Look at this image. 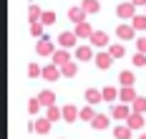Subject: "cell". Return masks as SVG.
Wrapping results in <instances>:
<instances>
[{"label":"cell","mask_w":146,"mask_h":139,"mask_svg":"<svg viewBox=\"0 0 146 139\" xmlns=\"http://www.w3.org/2000/svg\"><path fill=\"white\" fill-rule=\"evenodd\" d=\"M60 74H63V76L66 78H73L76 76V74H78V63H66V66H63V68H60Z\"/></svg>","instance_id":"cell-24"},{"label":"cell","mask_w":146,"mask_h":139,"mask_svg":"<svg viewBox=\"0 0 146 139\" xmlns=\"http://www.w3.org/2000/svg\"><path fill=\"white\" fill-rule=\"evenodd\" d=\"M91 46H96V48H106L108 46V35L103 31H96L93 35H91Z\"/></svg>","instance_id":"cell-14"},{"label":"cell","mask_w":146,"mask_h":139,"mask_svg":"<svg viewBox=\"0 0 146 139\" xmlns=\"http://www.w3.org/2000/svg\"><path fill=\"white\" fill-rule=\"evenodd\" d=\"M126 126H129V129H144V114H131V116H129V122H126Z\"/></svg>","instance_id":"cell-17"},{"label":"cell","mask_w":146,"mask_h":139,"mask_svg":"<svg viewBox=\"0 0 146 139\" xmlns=\"http://www.w3.org/2000/svg\"><path fill=\"white\" fill-rule=\"evenodd\" d=\"M73 56H76L78 63H86V61H91V58H96V53H93L91 46H78L76 51H73Z\"/></svg>","instance_id":"cell-4"},{"label":"cell","mask_w":146,"mask_h":139,"mask_svg":"<svg viewBox=\"0 0 146 139\" xmlns=\"http://www.w3.org/2000/svg\"><path fill=\"white\" fill-rule=\"evenodd\" d=\"M136 48H139V53H146V35L136 38Z\"/></svg>","instance_id":"cell-36"},{"label":"cell","mask_w":146,"mask_h":139,"mask_svg":"<svg viewBox=\"0 0 146 139\" xmlns=\"http://www.w3.org/2000/svg\"><path fill=\"white\" fill-rule=\"evenodd\" d=\"M86 101L88 104H98V101H103V94L98 89H86Z\"/></svg>","instance_id":"cell-20"},{"label":"cell","mask_w":146,"mask_h":139,"mask_svg":"<svg viewBox=\"0 0 146 139\" xmlns=\"http://www.w3.org/2000/svg\"><path fill=\"white\" fill-rule=\"evenodd\" d=\"M53 63H56L58 68H63L66 63H71V53H68L66 48H58V51L53 53Z\"/></svg>","instance_id":"cell-9"},{"label":"cell","mask_w":146,"mask_h":139,"mask_svg":"<svg viewBox=\"0 0 146 139\" xmlns=\"http://www.w3.org/2000/svg\"><path fill=\"white\" fill-rule=\"evenodd\" d=\"M45 119H48V122H58V119H63V109L50 106V109H48V114H45Z\"/></svg>","instance_id":"cell-25"},{"label":"cell","mask_w":146,"mask_h":139,"mask_svg":"<svg viewBox=\"0 0 146 139\" xmlns=\"http://www.w3.org/2000/svg\"><path fill=\"white\" fill-rule=\"evenodd\" d=\"M40 23H43V25H53V23H56V13H53V10H43Z\"/></svg>","instance_id":"cell-31"},{"label":"cell","mask_w":146,"mask_h":139,"mask_svg":"<svg viewBox=\"0 0 146 139\" xmlns=\"http://www.w3.org/2000/svg\"><path fill=\"white\" fill-rule=\"evenodd\" d=\"M81 8H83L86 13H98V10H101V3H98V0H83Z\"/></svg>","instance_id":"cell-23"},{"label":"cell","mask_w":146,"mask_h":139,"mask_svg":"<svg viewBox=\"0 0 146 139\" xmlns=\"http://www.w3.org/2000/svg\"><path fill=\"white\" fill-rule=\"evenodd\" d=\"M73 33H76V35H78V38H91V35H93V25H91V23H81V25H76V28H73Z\"/></svg>","instance_id":"cell-11"},{"label":"cell","mask_w":146,"mask_h":139,"mask_svg":"<svg viewBox=\"0 0 146 139\" xmlns=\"http://www.w3.org/2000/svg\"><path fill=\"white\" fill-rule=\"evenodd\" d=\"M133 33H136V31H133V25H126V23H121V25L116 28V35L121 38V41H131Z\"/></svg>","instance_id":"cell-15"},{"label":"cell","mask_w":146,"mask_h":139,"mask_svg":"<svg viewBox=\"0 0 146 139\" xmlns=\"http://www.w3.org/2000/svg\"><path fill=\"white\" fill-rule=\"evenodd\" d=\"M108 124H111V122H108V116H106V114H98V116L91 122V126L98 129V132H103V129H108Z\"/></svg>","instance_id":"cell-19"},{"label":"cell","mask_w":146,"mask_h":139,"mask_svg":"<svg viewBox=\"0 0 146 139\" xmlns=\"http://www.w3.org/2000/svg\"><path fill=\"white\" fill-rule=\"evenodd\" d=\"M35 51H38L40 56H53V53H56V46H53V43H50V38L45 35V38H40V41H38Z\"/></svg>","instance_id":"cell-6"},{"label":"cell","mask_w":146,"mask_h":139,"mask_svg":"<svg viewBox=\"0 0 146 139\" xmlns=\"http://www.w3.org/2000/svg\"><path fill=\"white\" fill-rule=\"evenodd\" d=\"M101 94H103V101H116V96H118V91L113 89V86H106Z\"/></svg>","instance_id":"cell-30"},{"label":"cell","mask_w":146,"mask_h":139,"mask_svg":"<svg viewBox=\"0 0 146 139\" xmlns=\"http://www.w3.org/2000/svg\"><path fill=\"white\" fill-rule=\"evenodd\" d=\"M76 41H78V35H76V33H68V31H63L58 35V46L60 48H66V51H68V48H73V51H76Z\"/></svg>","instance_id":"cell-3"},{"label":"cell","mask_w":146,"mask_h":139,"mask_svg":"<svg viewBox=\"0 0 146 139\" xmlns=\"http://www.w3.org/2000/svg\"><path fill=\"white\" fill-rule=\"evenodd\" d=\"M98 3H101V0H98Z\"/></svg>","instance_id":"cell-39"},{"label":"cell","mask_w":146,"mask_h":139,"mask_svg":"<svg viewBox=\"0 0 146 139\" xmlns=\"http://www.w3.org/2000/svg\"><path fill=\"white\" fill-rule=\"evenodd\" d=\"M43 23H33V25H30V33H33V35H35V38H45V33H43Z\"/></svg>","instance_id":"cell-33"},{"label":"cell","mask_w":146,"mask_h":139,"mask_svg":"<svg viewBox=\"0 0 146 139\" xmlns=\"http://www.w3.org/2000/svg\"><path fill=\"white\" fill-rule=\"evenodd\" d=\"M133 10H136V5H133V3H121V5L116 8V15L121 18V20H133V18H136Z\"/></svg>","instance_id":"cell-2"},{"label":"cell","mask_w":146,"mask_h":139,"mask_svg":"<svg viewBox=\"0 0 146 139\" xmlns=\"http://www.w3.org/2000/svg\"><path fill=\"white\" fill-rule=\"evenodd\" d=\"M76 119H81V109H76L73 104H66L63 106V122H76Z\"/></svg>","instance_id":"cell-8"},{"label":"cell","mask_w":146,"mask_h":139,"mask_svg":"<svg viewBox=\"0 0 146 139\" xmlns=\"http://www.w3.org/2000/svg\"><path fill=\"white\" fill-rule=\"evenodd\" d=\"M139 139H146V132H144V134H139Z\"/></svg>","instance_id":"cell-38"},{"label":"cell","mask_w":146,"mask_h":139,"mask_svg":"<svg viewBox=\"0 0 146 139\" xmlns=\"http://www.w3.org/2000/svg\"><path fill=\"white\" fill-rule=\"evenodd\" d=\"M50 124L53 122H48V119H35V122L30 124V129H33V132H35V134H48V132H50Z\"/></svg>","instance_id":"cell-10"},{"label":"cell","mask_w":146,"mask_h":139,"mask_svg":"<svg viewBox=\"0 0 146 139\" xmlns=\"http://www.w3.org/2000/svg\"><path fill=\"white\" fill-rule=\"evenodd\" d=\"M28 111H30V114H38V111H40V101H38V96L28 101Z\"/></svg>","instance_id":"cell-34"},{"label":"cell","mask_w":146,"mask_h":139,"mask_svg":"<svg viewBox=\"0 0 146 139\" xmlns=\"http://www.w3.org/2000/svg\"><path fill=\"white\" fill-rule=\"evenodd\" d=\"M58 76H60V68L56 66V63H50V66H45V68H43V78H45V81H56Z\"/></svg>","instance_id":"cell-16"},{"label":"cell","mask_w":146,"mask_h":139,"mask_svg":"<svg viewBox=\"0 0 146 139\" xmlns=\"http://www.w3.org/2000/svg\"><path fill=\"white\" fill-rule=\"evenodd\" d=\"M131 109H133V114H144L146 111V96H139V99L131 104Z\"/></svg>","instance_id":"cell-28"},{"label":"cell","mask_w":146,"mask_h":139,"mask_svg":"<svg viewBox=\"0 0 146 139\" xmlns=\"http://www.w3.org/2000/svg\"><path fill=\"white\" fill-rule=\"evenodd\" d=\"M133 114V109L129 106V104H116V106L111 109V116L113 119H118V122H129V116Z\"/></svg>","instance_id":"cell-1"},{"label":"cell","mask_w":146,"mask_h":139,"mask_svg":"<svg viewBox=\"0 0 146 139\" xmlns=\"http://www.w3.org/2000/svg\"><path fill=\"white\" fill-rule=\"evenodd\" d=\"M131 25H133L136 33H144L146 31V13H136V18L131 20Z\"/></svg>","instance_id":"cell-18"},{"label":"cell","mask_w":146,"mask_h":139,"mask_svg":"<svg viewBox=\"0 0 146 139\" xmlns=\"http://www.w3.org/2000/svg\"><path fill=\"white\" fill-rule=\"evenodd\" d=\"M28 76H30V78H38V76H43V68H40L38 63H28Z\"/></svg>","instance_id":"cell-32"},{"label":"cell","mask_w":146,"mask_h":139,"mask_svg":"<svg viewBox=\"0 0 146 139\" xmlns=\"http://www.w3.org/2000/svg\"><path fill=\"white\" fill-rule=\"evenodd\" d=\"M113 137L116 139H131V129H129L126 124H118L116 129H113Z\"/></svg>","instance_id":"cell-22"},{"label":"cell","mask_w":146,"mask_h":139,"mask_svg":"<svg viewBox=\"0 0 146 139\" xmlns=\"http://www.w3.org/2000/svg\"><path fill=\"white\" fill-rule=\"evenodd\" d=\"M40 15H43V10H40L38 5H30V8H28V20H30V25H33V23H40Z\"/></svg>","instance_id":"cell-21"},{"label":"cell","mask_w":146,"mask_h":139,"mask_svg":"<svg viewBox=\"0 0 146 139\" xmlns=\"http://www.w3.org/2000/svg\"><path fill=\"white\" fill-rule=\"evenodd\" d=\"M108 53H111L113 58H123V56H126V48L121 46V43H113V46H108Z\"/></svg>","instance_id":"cell-26"},{"label":"cell","mask_w":146,"mask_h":139,"mask_svg":"<svg viewBox=\"0 0 146 139\" xmlns=\"http://www.w3.org/2000/svg\"><path fill=\"white\" fill-rule=\"evenodd\" d=\"M38 101H40V106L50 109V106H56V94L53 91H40L38 94Z\"/></svg>","instance_id":"cell-13"},{"label":"cell","mask_w":146,"mask_h":139,"mask_svg":"<svg viewBox=\"0 0 146 139\" xmlns=\"http://www.w3.org/2000/svg\"><path fill=\"white\" fill-rule=\"evenodd\" d=\"M96 66L101 68V71H106V68H111V63H113V56L108 53V51H101V53H96Z\"/></svg>","instance_id":"cell-7"},{"label":"cell","mask_w":146,"mask_h":139,"mask_svg":"<svg viewBox=\"0 0 146 139\" xmlns=\"http://www.w3.org/2000/svg\"><path fill=\"white\" fill-rule=\"evenodd\" d=\"M96 116H98V114L93 111V106H83L81 109V119H83V122H93Z\"/></svg>","instance_id":"cell-29"},{"label":"cell","mask_w":146,"mask_h":139,"mask_svg":"<svg viewBox=\"0 0 146 139\" xmlns=\"http://www.w3.org/2000/svg\"><path fill=\"white\" fill-rule=\"evenodd\" d=\"M133 5H146V0H131Z\"/></svg>","instance_id":"cell-37"},{"label":"cell","mask_w":146,"mask_h":139,"mask_svg":"<svg viewBox=\"0 0 146 139\" xmlns=\"http://www.w3.org/2000/svg\"><path fill=\"white\" fill-rule=\"evenodd\" d=\"M68 18H71L76 25H81V23H86V10H83L81 5H78V8H71V10H68Z\"/></svg>","instance_id":"cell-12"},{"label":"cell","mask_w":146,"mask_h":139,"mask_svg":"<svg viewBox=\"0 0 146 139\" xmlns=\"http://www.w3.org/2000/svg\"><path fill=\"white\" fill-rule=\"evenodd\" d=\"M118 99H121V104H133V101L139 99V94L133 91V86H121V91H118Z\"/></svg>","instance_id":"cell-5"},{"label":"cell","mask_w":146,"mask_h":139,"mask_svg":"<svg viewBox=\"0 0 146 139\" xmlns=\"http://www.w3.org/2000/svg\"><path fill=\"white\" fill-rule=\"evenodd\" d=\"M133 66H146V53H133Z\"/></svg>","instance_id":"cell-35"},{"label":"cell","mask_w":146,"mask_h":139,"mask_svg":"<svg viewBox=\"0 0 146 139\" xmlns=\"http://www.w3.org/2000/svg\"><path fill=\"white\" fill-rule=\"evenodd\" d=\"M133 74L131 71H121V74H118V81H121V86H133Z\"/></svg>","instance_id":"cell-27"}]
</instances>
